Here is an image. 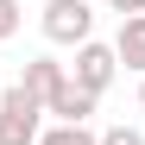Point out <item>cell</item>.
Here are the masks:
<instances>
[{
	"label": "cell",
	"instance_id": "cell-1",
	"mask_svg": "<svg viewBox=\"0 0 145 145\" xmlns=\"http://www.w3.org/2000/svg\"><path fill=\"white\" fill-rule=\"evenodd\" d=\"M38 133H44V107L13 82L0 95V145H38Z\"/></svg>",
	"mask_w": 145,
	"mask_h": 145
},
{
	"label": "cell",
	"instance_id": "cell-2",
	"mask_svg": "<svg viewBox=\"0 0 145 145\" xmlns=\"http://www.w3.org/2000/svg\"><path fill=\"white\" fill-rule=\"evenodd\" d=\"M38 25H44L51 44H69V51H76V44L95 38V13H88V0H51Z\"/></svg>",
	"mask_w": 145,
	"mask_h": 145
},
{
	"label": "cell",
	"instance_id": "cell-3",
	"mask_svg": "<svg viewBox=\"0 0 145 145\" xmlns=\"http://www.w3.org/2000/svg\"><path fill=\"white\" fill-rule=\"evenodd\" d=\"M114 76H120L114 44H101V38L76 44V63H69V82H76V88H88V95H107V82H114Z\"/></svg>",
	"mask_w": 145,
	"mask_h": 145
},
{
	"label": "cell",
	"instance_id": "cell-4",
	"mask_svg": "<svg viewBox=\"0 0 145 145\" xmlns=\"http://www.w3.org/2000/svg\"><path fill=\"white\" fill-rule=\"evenodd\" d=\"M95 101H101V95H88V88H76V82H63V88L51 95V101H44V114H51L57 126H88Z\"/></svg>",
	"mask_w": 145,
	"mask_h": 145
},
{
	"label": "cell",
	"instance_id": "cell-5",
	"mask_svg": "<svg viewBox=\"0 0 145 145\" xmlns=\"http://www.w3.org/2000/svg\"><path fill=\"white\" fill-rule=\"evenodd\" d=\"M63 82H69V63H57V57H32V63H25V76H19V88H25L38 107L51 101V95H57Z\"/></svg>",
	"mask_w": 145,
	"mask_h": 145
},
{
	"label": "cell",
	"instance_id": "cell-6",
	"mask_svg": "<svg viewBox=\"0 0 145 145\" xmlns=\"http://www.w3.org/2000/svg\"><path fill=\"white\" fill-rule=\"evenodd\" d=\"M114 57H120V69L145 76V13L120 19V32H114Z\"/></svg>",
	"mask_w": 145,
	"mask_h": 145
},
{
	"label": "cell",
	"instance_id": "cell-7",
	"mask_svg": "<svg viewBox=\"0 0 145 145\" xmlns=\"http://www.w3.org/2000/svg\"><path fill=\"white\" fill-rule=\"evenodd\" d=\"M38 145H101V133H88V126H44Z\"/></svg>",
	"mask_w": 145,
	"mask_h": 145
},
{
	"label": "cell",
	"instance_id": "cell-8",
	"mask_svg": "<svg viewBox=\"0 0 145 145\" xmlns=\"http://www.w3.org/2000/svg\"><path fill=\"white\" fill-rule=\"evenodd\" d=\"M19 25H25V0H0V44H7Z\"/></svg>",
	"mask_w": 145,
	"mask_h": 145
},
{
	"label": "cell",
	"instance_id": "cell-9",
	"mask_svg": "<svg viewBox=\"0 0 145 145\" xmlns=\"http://www.w3.org/2000/svg\"><path fill=\"white\" fill-rule=\"evenodd\" d=\"M101 145H145V133H139V126H107Z\"/></svg>",
	"mask_w": 145,
	"mask_h": 145
},
{
	"label": "cell",
	"instance_id": "cell-10",
	"mask_svg": "<svg viewBox=\"0 0 145 145\" xmlns=\"http://www.w3.org/2000/svg\"><path fill=\"white\" fill-rule=\"evenodd\" d=\"M114 13H120V19H133V13H145V0H114Z\"/></svg>",
	"mask_w": 145,
	"mask_h": 145
},
{
	"label": "cell",
	"instance_id": "cell-11",
	"mask_svg": "<svg viewBox=\"0 0 145 145\" xmlns=\"http://www.w3.org/2000/svg\"><path fill=\"white\" fill-rule=\"evenodd\" d=\"M139 114H145V76H139Z\"/></svg>",
	"mask_w": 145,
	"mask_h": 145
}]
</instances>
